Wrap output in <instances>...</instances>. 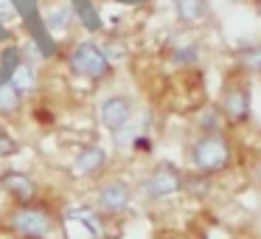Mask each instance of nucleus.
<instances>
[{"label":"nucleus","instance_id":"nucleus-3","mask_svg":"<svg viewBox=\"0 0 261 239\" xmlns=\"http://www.w3.org/2000/svg\"><path fill=\"white\" fill-rule=\"evenodd\" d=\"M65 68L70 70V76L93 82V85L110 82L115 74V65L110 62L107 54L101 51V42H96L93 37L76 40L73 45L68 48V54H65Z\"/></svg>","mask_w":261,"mask_h":239},{"label":"nucleus","instance_id":"nucleus-23","mask_svg":"<svg viewBox=\"0 0 261 239\" xmlns=\"http://www.w3.org/2000/svg\"><path fill=\"white\" fill-rule=\"evenodd\" d=\"M0 239H17V236H9V233H0Z\"/></svg>","mask_w":261,"mask_h":239},{"label":"nucleus","instance_id":"nucleus-21","mask_svg":"<svg viewBox=\"0 0 261 239\" xmlns=\"http://www.w3.org/2000/svg\"><path fill=\"white\" fill-rule=\"evenodd\" d=\"M250 177H253V183H255V188H261V158H255V163H253V169H250Z\"/></svg>","mask_w":261,"mask_h":239},{"label":"nucleus","instance_id":"nucleus-15","mask_svg":"<svg viewBox=\"0 0 261 239\" xmlns=\"http://www.w3.org/2000/svg\"><path fill=\"white\" fill-rule=\"evenodd\" d=\"M23 96L12 82H0V121H17L23 115Z\"/></svg>","mask_w":261,"mask_h":239},{"label":"nucleus","instance_id":"nucleus-6","mask_svg":"<svg viewBox=\"0 0 261 239\" xmlns=\"http://www.w3.org/2000/svg\"><path fill=\"white\" fill-rule=\"evenodd\" d=\"M59 236L62 239H107L110 220L90 203L59 208Z\"/></svg>","mask_w":261,"mask_h":239},{"label":"nucleus","instance_id":"nucleus-9","mask_svg":"<svg viewBox=\"0 0 261 239\" xmlns=\"http://www.w3.org/2000/svg\"><path fill=\"white\" fill-rule=\"evenodd\" d=\"M163 57L177 70H194L205 59V40L197 37L194 31H182L163 45Z\"/></svg>","mask_w":261,"mask_h":239},{"label":"nucleus","instance_id":"nucleus-5","mask_svg":"<svg viewBox=\"0 0 261 239\" xmlns=\"http://www.w3.org/2000/svg\"><path fill=\"white\" fill-rule=\"evenodd\" d=\"M138 200L154 205V203H166V200L177 197L186 192V172L171 160H160L154 163L146 175L141 177V183L135 186Z\"/></svg>","mask_w":261,"mask_h":239},{"label":"nucleus","instance_id":"nucleus-10","mask_svg":"<svg viewBox=\"0 0 261 239\" xmlns=\"http://www.w3.org/2000/svg\"><path fill=\"white\" fill-rule=\"evenodd\" d=\"M138 115V104L129 93H110L98 102V124L113 135Z\"/></svg>","mask_w":261,"mask_h":239},{"label":"nucleus","instance_id":"nucleus-1","mask_svg":"<svg viewBox=\"0 0 261 239\" xmlns=\"http://www.w3.org/2000/svg\"><path fill=\"white\" fill-rule=\"evenodd\" d=\"M0 228L17 239H54L59 236V208L48 197L31 203H9L0 217Z\"/></svg>","mask_w":261,"mask_h":239},{"label":"nucleus","instance_id":"nucleus-14","mask_svg":"<svg viewBox=\"0 0 261 239\" xmlns=\"http://www.w3.org/2000/svg\"><path fill=\"white\" fill-rule=\"evenodd\" d=\"M9 82L17 87V93L23 99H31L40 93L42 87V74H40V65L37 62H25V59H17L12 65V74H9Z\"/></svg>","mask_w":261,"mask_h":239},{"label":"nucleus","instance_id":"nucleus-20","mask_svg":"<svg viewBox=\"0 0 261 239\" xmlns=\"http://www.w3.org/2000/svg\"><path fill=\"white\" fill-rule=\"evenodd\" d=\"M20 20L17 0H0V26H12Z\"/></svg>","mask_w":261,"mask_h":239},{"label":"nucleus","instance_id":"nucleus-19","mask_svg":"<svg viewBox=\"0 0 261 239\" xmlns=\"http://www.w3.org/2000/svg\"><path fill=\"white\" fill-rule=\"evenodd\" d=\"M17 152H20V144H17V138H14V135H12V132H9L3 124H0V160L14 158Z\"/></svg>","mask_w":261,"mask_h":239},{"label":"nucleus","instance_id":"nucleus-13","mask_svg":"<svg viewBox=\"0 0 261 239\" xmlns=\"http://www.w3.org/2000/svg\"><path fill=\"white\" fill-rule=\"evenodd\" d=\"M171 12H174V23L180 31H197L208 26L214 17L211 0H171Z\"/></svg>","mask_w":261,"mask_h":239},{"label":"nucleus","instance_id":"nucleus-8","mask_svg":"<svg viewBox=\"0 0 261 239\" xmlns=\"http://www.w3.org/2000/svg\"><path fill=\"white\" fill-rule=\"evenodd\" d=\"M40 23L51 40H65L79 26V9L73 0H40Z\"/></svg>","mask_w":261,"mask_h":239},{"label":"nucleus","instance_id":"nucleus-4","mask_svg":"<svg viewBox=\"0 0 261 239\" xmlns=\"http://www.w3.org/2000/svg\"><path fill=\"white\" fill-rule=\"evenodd\" d=\"M138 200V192L126 177L121 175H104L93 183V200L90 205L96 211H101L110 222L121 220L124 214H129L132 205Z\"/></svg>","mask_w":261,"mask_h":239},{"label":"nucleus","instance_id":"nucleus-16","mask_svg":"<svg viewBox=\"0 0 261 239\" xmlns=\"http://www.w3.org/2000/svg\"><path fill=\"white\" fill-rule=\"evenodd\" d=\"M194 130L197 132H227V121L222 115V110L214 104H205L194 113Z\"/></svg>","mask_w":261,"mask_h":239},{"label":"nucleus","instance_id":"nucleus-22","mask_svg":"<svg viewBox=\"0 0 261 239\" xmlns=\"http://www.w3.org/2000/svg\"><path fill=\"white\" fill-rule=\"evenodd\" d=\"M115 3H129V6H138V3H149V0H115Z\"/></svg>","mask_w":261,"mask_h":239},{"label":"nucleus","instance_id":"nucleus-18","mask_svg":"<svg viewBox=\"0 0 261 239\" xmlns=\"http://www.w3.org/2000/svg\"><path fill=\"white\" fill-rule=\"evenodd\" d=\"M101 51L107 54V59H110L113 65L124 62V59L129 57V48H126V42L121 40V37H107V40L101 42Z\"/></svg>","mask_w":261,"mask_h":239},{"label":"nucleus","instance_id":"nucleus-17","mask_svg":"<svg viewBox=\"0 0 261 239\" xmlns=\"http://www.w3.org/2000/svg\"><path fill=\"white\" fill-rule=\"evenodd\" d=\"M233 65L242 74H261V42H250V45H239L233 51Z\"/></svg>","mask_w":261,"mask_h":239},{"label":"nucleus","instance_id":"nucleus-7","mask_svg":"<svg viewBox=\"0 0 261 239\" xmlns=\"http://www.w3.org/2000/svg\"><path fill=\"white\" fill-rule=\"evenodd\" d=\"M216 107L222 110L227 127H244V124H250V118H253V90H250L247 74L233 70V74L227 76L225 85H222V93H219Z\"/></svg>","mask_w":261,"mask_h":239},{"label":"nucleus","instance_id":"nucleus-2","mask_svg":"<svg viewBox=\"0 0 261 239\" xmlns=\"http://www.w3.org/2000/svg\"><path fill=\"white\" fill-rule=\"evenodd\" d=\"M188 172L216 177L233 166V144L227 132H197L186 144Z\"/></svg>","mask_w":261,"mask_h":239},{"label":"nucleus","instance_id":"nucleus-11","mask_svg":"<svg viewBox=\"0 0 261 239\" xmlns=\"http://www.w3.org/2000/svg\"><path fill=\"white\" fill-rule=\"evenodd\" d=\"M0 194L9 203H31V200L45 197L40 180L25 169H3L0 172Z\"/></svg>","mask_w":261,"mask_h":239},{"label":"nucleus","instance_id":"nucleus-12","mask_svg":"<svg viewBox=\"0 0 261 239\" xmlns=\"http://www.w3.org/2000/svg\"><path fill=\"white\" fill-rule=\"evenodd\" d=\"M110 166V152L101 144H85V147L76 149V155L70 158V175L79 177V180H93L107 175Z\"/></svg>","mask_w":261,"mask_h":239}]
</instances>
